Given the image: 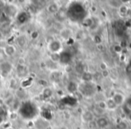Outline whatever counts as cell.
I'll list each match as a JSON object with an SVG mask.
<instances>
[{
  "label": "cell",
  "mask_w": 131,
  "mask_h": 129,
  "mask_svg": "<svg viewBox=\"0 0 131 129\" xmlns=\"http://www.w3.org/2000/svg\"><path fill=\"white\" fill-rule=\"evenodd\" d=\"M19 114L23 118L27 120H31L34 118L38 114V107L33 102L25 101L19 107Z\"/></svg>",
  "instance_id": "2"
},
{
  "label": "cell",
  "mask_w": 131,
  "mask_h": 129,
  "mask_svg": "<svg viewBox=\"0 0 131 129\" xmlns=\"http://www.w3.org/2000/svg\"><path fill=\"white\" fill-rule=\"evenodd\" d=\"M78 90L79 92L82 94V96L85 97H91L94 94L95 89L93 85H92L91 82H84L83 84L78 86Z\"/></svg>",
  "instance_id": "3"
},
{
  "label": "cell",
  "mask_w": 131,
  "mask_h": 129,
  "mask_svg": "<svg viewBox=\"0 0 131 129\" xmlns=\"http://www.w3.org/2000/svg\"><path fill=\"white\" fill-rule=\"evenodd\" d=\"M6 129H14L13 127H11V126H9V127H6Z\"/></svg>",
  "instance_id": "28"
},
{
  "label": "cell",
  "mask_w": 131,
  "mask_h": 129,
  "mask_svg": "<svg viewBox=\"0 0 131 129\" xmlns=\"http://www.w3.org/2000/svg\"><path fill=\"white\" fill-rule=\"evenodd\" d=\"M16 95H17V97H18V98H23L24 97H25V91L23 90V89H18V90H17V92H16Z\"/></svg>",
  "instance_id": "22"
},
{
  "label": "cell",
  "mask_w": 131,
  "mask_h": 129,
  "mask_svg": "<svg viewBox=\"0 0 131 129\" xmlns=\"http://www.w3.org/2000/svg\"><path fill=\"white\" fill-rule=\"evenodd\" d=\"M12 70V65L7 62H4L0 63V71L5 74H7Z\"/></svg>",
  "instance_id": "11"
},
{
  "label": "cell",
  "mask_w": 131,
  "mask_h": 129,
  "mask_svg": "<svg viewBox=\"0 0 131 129\" xmlns=\"http://www.w3.org/2000/svg\"><path fill=\"white\" fill-rule=\"evenodd\" d=\"M3 107H4V101H3V99L0 98V108H2Z\"/></svg>",
  "instance_id": "25"
},
{
  "label": "cell",
  "mask_w": 131,
  "mask_h": 129,
  "mask_svg": "<svg viewBox=\"0 0 131 129\" xmlns=\"http://www.w3.org/2000/svg\"><path fill=\"white\" fill-rule=\"evenodd\" d=\"M97 106H98V107H100L101 109H102V110H104L105 108H107V105H106V102H104V101H100V102H98Z\"/></svg>",
  "instance_id": "23"
},
{
  "label": "cell",
  "mask_w": 131,
  "mask_h": 129,
  "mask_svg": "<svg viewBox=\"0 0 131 129\" xmlns=\"http://www.w3.org/2000/svg\"><path fill=\"white\" fill-rule=\"evenodd\" d=\"M51 95H52V91H51L50 89H45L43 91V96L45 97V98H49V97H50Z\"/></svg>",
  "instance_id": "20"
},
{
  "label": "cell",
  "mask_w": 131,
  "mask_h": 129,
  "mask_svg": "<svg viewBox=\"0 0 131 129\" xmlns=\"http://www.w3.org/2000/svg\"><path fill=\"white\" fill-rule=\"evenodd\" d=\"M109 4H110V6H113V7H118V8L122 6L121 1H110Z\"/></svg>",
  "instance_id": "19"
},
{
  "label": "cell",
  "mask_w": 131,
  "mask_h": 129,
  "mask_svg": "<svg viewBox=\"0 0 131 129\" xmlns=\"http://www.w3.org/2000/svg\"><path fill=\"white\" fill-rule=\"evenodd\" d=\"M115 31H116V35L118 36H121L123 35L124 31H125V24L121 21H118L116 23V26H115Z\"/></svg>",
  "instance_id": "8"
},
{
  "label": "cell",
  "mask_w": 131,
  "mask_h": 129,
  "mask_svg": "<svg viewBox=\"0 0 131 129\" xmlns=\"http://www.w3.org/2000/svg\"><path fill=\"white\" fill-rule=\"evenodd\" d=\"M67 89L71 93H75L77 91V89H78V85H77V83H75V82L70 81L69 83L68 84V86H67Z\"/></svg>",
  "instance_id": "13"
},
{
  "label": "cell",
  "mask_w": 131,
  "mask_h": 129,
  "mask_svg": "<svg viewBox=\"0 0 131 129\" xmlns=\"http://www.w3.org/2000/svg\"><path fill=\"white\" fill-rule=\"evenodd\" d=\"M51 60L53 62H59V53H52L51 54Z\"/></svg>",
  "instance_id": "21"
},
{
  "label": "cell",
  "mask_w": 131,
  "mask_h": 129,
  "mask_svg": "<svg viewBox=\"0 0 131 129\" xmlns=\"http://www.w3.org/2000/svg\"><path fill=\"white\" fill-rule=\"evenodd\" d=\"M72 61V55L69 51H62L59 53V62L62 64H68Z\"/></svg>",
  "instance_id": "5"
},
{
  "label": "cell",
  "mask_w": 131,
  "mask_h": 129,
  "mask_svg": "<svg viewBox=\"0 0 131 129\" xmlns=\"http://www.w3.org/2000/svg\"><path fill=\"white\" fill-rule=\"evenodd\" d=\"M86 10L81 3L74 2L67 9V16L73 22H84L86 18Z\"/></svg>",
  "instance_id": "1"
},
{
  "label": "cell",
  "mask_w": 131,
  "mask_h": 129,
  "mask_svg": "<svg viewBox=\"0 0 131 129\" xmlns=\"http://www.w3.org/2000/svg\"><path fill=\"white\" fill-rule=\"evenodd\" d=\"M6 7V3L4 1H0V8H4Z\"/></svg>",
  "instance_id": "24"
},
{
  "label": "cell",
  "mask_w": 131,
  "mask_h": 129,
  "mask_svg": "<svg viewBox=\"0 0 131 129\" xmlns=\"http://www.w3.org/2000/svg\"><path fill=\"white\" fill-rule=\"evenodd\" d=\"M128 118H129V120H130V121H131V113L128 115Z\"/></svg>",
  "instance_id": "27"
},
{
  "label": "cell",
  "mask_w": 131,
  "mask_h": 129,
  "mask_svg": "<svg viewBox=\"0 0 131 129\" xmlns=\"http://www.w3.org/2000/svg\"><path fill=\"white\" fill-rule=\"evenodd\" d=\"M82 79L84 82H91V80H93V75L90 72H84L82 75Z\"/></svg>",
  "instance_id": "15"
},
{
  "label": "cell",
  "mask_w": 131,
  "mask_h": 129,
  "mask_svg": "<svg viewBox=\"0 0 131 129\" xmlns=\"http://www.w3.org/2000/svg\"><path fill=\"white\" fill-rule=\"evenodd\" d=\"M29 14L27 12H21L17 15V21L19 24H24L29 20Z\"/></svg>",
  "instance_id": "9"
},
{
  "label": "cell",
  "mask_w": 131,
  "mask_h": 129,
  "mask_svg": "<svg viewBox=\"0 0 131 129\" xmlns=\"http://www.w3.org/2000/svg\"><path fill=\"white\" fill-rule=\"evenodd\" d=\"M117 129H127V124L125 121H119L117 124Z\"/></svg>",
  "instance_id": "17"
},
{
  "label": "cell",
  "mask_w": 131,
  "mask_h": 129,
  "mask_svg": "<svg viewBox=\"0 0 131 129\" xmlns=\"http://www.w3.org/2000/svg\"><path fill=\"white\" fill-rule=\"evenodd\" d=\"M128 64H129V65L131 66V59H130V60H129V62H128Z\"/></svg>",
  "instance_id": "29"
},
{
  "label": "cell",
  "mask_w": 131,
  "mask_h": 129,
  "mask_svg": "<svg viewBox=\"0 0 131 129\" xmlns=\"http://www.w3.org/2000/svg\"><path fill=\"white\" fill-rule=\"evenodd\" d=\"M0 37H1V33H0Z\"/></svg>",
  "instance_id": "30"
},
{
  "label": "cell",
  "mask_w": 131,
  "mask_h": 129,
  "mask_svg": "<svg viewBox=\"0 0 131 129\" xmlns=\"http://www.w3.org/2000/svg\"><path fill=\"white\" fill-rule=\"evenodd\" d=\"M33 37H36L37 36V33H33Z\"/></svg>",
  "instance_id": "26"
},
{
  "label": "cell",
  "mask_w": 131,
  "mask_h": 129,
  "mask_svg": "<svg viewBox=\"0 0 131 129\" xmlns=\"http://www.w3.org/2000/svg\"><path fill=\"white\" fill-rule=\"evenodd\" d=\"M96 125L99 128H106L108 126V125H109V120H108V118L104 117V116H100L96 120Z\"/></svg>",
  "instance_id": "7"
},
{
  "label": "cell",
  "mask_w": 131,
  "mask_h": 129,
  "mask_svg": "<svg viewBox=\"0 0 131 129\" xmlns=\"http://www.w3.org/2000/svg\"><path fill=\"white\" fill-rule=\"evenodd\" d=\"M111 99L116 104L117 107H118V106H123L124 102H125V98H124V96L121 93H118V92L115 93V94L111 97Z\"/></svg>",
  "instance_id": "6"
},
{
  "label": "cell",
  "mask_w": 131,
  "mask_h": 129,
  "mask_svg": "<svg viewBox=\"0 0 131 129\" xmlns=\"http://www.w3.org/2000/svg\"><path fill=\"white\" fill-rule=\"evenodd\" d=\"M49 50L51 53H59L63 50V45L62 42L58 40H53L49 42Z\"/></svg>",
  "instance_id": "4"
},
{
  "label": "cell",
  "mask_w": 131,
  "mask_h": 129,
  "mask_svg": "<svg viewBox=\"0 0 131 129\" xmlns=\"http://www.w3.org/2000/svg\"><path fill=\"white\" fill-rule=\"evenodd\" d=\"M92 112H93V115H102V112H103V110H102V109H101L97 105H95Z\"/></svg>",
  "instance_id": "18"
},
{
  "label": "cell",
  "mask_w": 131,
  "mask_h": 129,
  "mask_svg": "<svg viewBox=\"0 0 131 129\" xmlns=\"http://www.w3.org/2000/svg\"><path fill=\"white\" fill-rule=\"evenodd\" d=\"M106 105H107V107L111 110H114V109L117 108V106L116 104L113 102L112 99H109L107 102H106Z\"/></svg>",
  "instance_id": "16"
},
{
  "label": "cell",
  "mask_w": 131,
  "mask_h": 129,
  "mask_svg": "<svg viewBox=\"0 0 131 129\" xmlns=\"http://www.w3.org/2000/svg\"><path fill=\"white\" fill-rule=\"evenodd\" d=\"M16 53V49L14 45L12 44H8L5 47L4 49V53L6 55V56H13V55L15 54Z\"/></svg>",
  "instance_id": "10"
},
{
  "label": "cell",
  "mask_w": 131,
  "mask_h": 129,
  "mask_svg": "<svg viewBox=\"0 0 131 129\" xmlns=\"http://www.w3.org/2000/svg\"><path fill=\"white\" fill-rule=\"evenodd\" d=\"M58 10H59V6L56 4V3H51L48 6V11L51 14H55L58 13Z\"/></svg>",
  "instance_id": "14"
},
{
  "label": "cell",
  "mask_w": 131,
  "mask_h": 129,
  "mask_svg": "<svg viewBox=\"0 0 131 129\" xmlns=\"http://www.w3.org/2000/svg\"><path fill=\"white\" fill-rule=\"evenodd\" d=\"M82 118L85 122H92L94 118V115L92 111H84L82 114Z\"/></svg>",
  "instance_id": "12"
}]
</instances>
